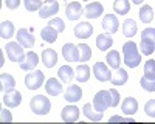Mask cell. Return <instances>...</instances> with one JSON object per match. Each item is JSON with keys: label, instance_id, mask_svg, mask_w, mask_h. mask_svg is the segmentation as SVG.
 I'll return each instance as SVG.
<instances>
[{"label": "cell", "instance_id": "cell-1", "mask_svg": "<svg viewBox=\"0 0 155 124\" xmlns=\"http://www.w3.org/2000/svg\"><path fill=\"white\" fill-rule=\"evenodd\" d=\"M123 54H124V64L130 68H135L141 62V54L138 51V47L135 42L129 41L123 45Z\"/></svg>", "mask_w": 155, "mask_h": 124}, {"label": "cell", "instance_id": "cell-2", "mask_svg": "<svg viewBox=\"0 0 155 124\" xmlns=\"http://www.w3.org/2000/svg\"><path fill=\"white\" fill-rule=\"evenodd\" d=\"M30 107H31V112H34L36 115H47L51 110V103H50V99L47 96L36 95L34 98H31Z\"/></svg>", "mask_w": 155, "mask_h": 124}, {"label": "cell", "instance_id": "cell-3", "mask_svg": "<svg viewBox=\"0 0 155 124\" xmlns=\"http://www.w3.org/2000/svg\"><path fill=\"white\" fill-rule=\"evenodd\" d=\"M93 107L98 110V112H104L112 107V95H110V90H99L95 96H93Z\"/></svg>", "mask_w": 155, "mask_h": 124}, {"label": "cell", "instance_id": "cell-4", "mask_svg": "<svg viewBox=\"0 0 155 124\" xmlns=\"http://www.w3.org/2000/svg\"><path fill=\"white\" fill-rule=\"evenodd\" d=\"M5 50H6V56H8V59L11 62H17V64H20V62L25 59L23 47L19 42H8Z\"/></svg>", "mask_w": 155, "mask_h": 124}, {"label": "cell", "instance_id": "cell-5", "mask_svg": "<svg viewBox=\"0 0 155 124\" xmlns=\"http://www.w3.org/2000/svg\"><path fill=\"white\" fill-rule=\"evenodd\" d=\"M44 79H45V74L42 71L36 70V71H31L30 74L25 76V85H27V89H30V90H37L42 87Z\"/></svg>", "mask_w": 155, "mask_h": 124}, {"label": "cell", "instance_id": "cell-6", "mask_svg": "<svg viewBox=\"0 0 155 124\" xmlns=\"http://www.w3.org/2000/svg\"><path fill=\"white\" fill-rule=\"evenodd\" d=\"M93 74L95 78L101 82H107L112 79V73L109 70V67L104 64V62H96V64L93 65Z\"/></svg>", "mask_w": 155, "mask_h": 124}, {"label": "cell", "instance_id": "cell-7", "mask_svg": "<svg viewBox=\"0 0 155 124\" xmlns=\"http://www.w3.org/2000/svg\"><path fill=\"white\" fill-rule=\"evenodd\" d=\"M62 56L67 62H79V48L74 44H65L62 47Z\"/></svg>", "mask_w": 155, "mask_h": 124}, {"label": "cell", "instance_id": "cell-8", "mask_svg": "<svg viewBox=\"0 0 155 124\" xmlns=\"http://www.w3.org/2000/svg\"><path fill=\"white\" fill-rule=\"evenodd\" d=\"M17 42L23 48H33V45H34V36L27 28H20L17 31Z\"/></svg>", "mask_w": 155, "mask_h": 124}, {"label": "cell", "instance_id": "cell-9", "mask_svg": "<svg viewBox=\"0 0 155 124\" xmlns=\"http://www.w3.org/2000/svg\"><path fill=\"white\" fill-rule=\"evenodd\" d=\"M118 17H116L115 14H106V17L102 19V30H104L106 33L109 34H113L118 31Z\"/></svg>", "mask_w": 155, "mask_h": 124}, {"label": "cell", "instance_id": "cell-10", "mask_svg": "<svg viewBox=\"0 0 155 124\" xmlns=\"http://www.w3.org/2000/svg\"><path fill=\"white\" fill-rule=\"evenodd\" d=\"M73 31H74V36L78 39H87V37H90L93 34V27L88 22H79L74 27Z\"/></svg>", "mask_w": 155, "mask_h": 124}, {"label": "cell", "instance_id": "cell-11", "mask_svg": "<svg viewBox=\"0 0 155 124\" xmlns=\"http://www.w3.org/2000/svg\"><path fill=\"white\" fill-rule=\"evenodd\" d=\"M82 14H84V8L81 6L79 2H71L65 8V16L68 17V20H78Z\"/></svg>", "mask_w": 155, "mask_h": 124}, {"label": "cell", "instance_id": "cell-12", "mask_svg": "<svg viewBox=\"0 0 155 124\" xmlns=\"http://www.w3.org/2000/svg\"><path fill=\"white\" fill-rule=\"evenodd\" d=\"M102 12H104V6H102L99 2H93V3H88L84 9V14L87 19H98Z\"/></svg>", "mask_w": 155, "mask_h": 124}, {"label": "cell", "instance_id": "cell-13", "mask_svg": "<svg viewBox=\"0 0 155 124\" xmlns=\"http://www.w3.org/2000/svg\"><path fill=\"white\" fill-rule=\"evenodd\" d=\"M37 64H39V56L34 51H30L25 54V59L20 62V68L25 71H31L33 68H36Z\"/></svg>", "mask_w": 155, "mask_h": 124}, {"label": "cell", "instance_id": "cell-14", "mask_svg": "<svg viewBox=\"0 0 155 124\" xmlns=\"http://www.w3.org/2000/svg\"><path fill=\"white\" fill-rule=\"evenodd\" d=\"M22 103V95L17 90H11L3 95V104L6 107H17Z\"/></svg>", "mask_w": 155, "mask_h": 124}, {"label": "cell", "instance_id": "cell-15", "mask_svg": "<svg viewBox=\"0 0 155 124\" xmlns=\"http://www.w3.org/2000/svg\"><path fill=\"white\" fill-rule=\"evenodd\" d=\"M45 90H47V93H48L50 96H58V95L62 93L64 87H62L61 81H58L56 78H50V79H47V82H45Z\"/></svg>", "mask_w": 155, "mask_h": 124}, {"label": "cell", "instance_id": "cell-16", "mask_svg": "<svg viewBox=\"0 0 155 124\" xmlns=\"http://www.w3.org/2000/svg\"><path fill=\"white\" fill-rule=\"evenodd\" d=\"M62 119L65 122H74L79 119V109L76 106H67L62 109Z\"/></svg>", "mask_w": 155, "mask_h": 124}, {"label": "cell", "instance_id": "cell-17", "mask_svg": "<svg viewBox=\"0 0 155 124\" xmlns=\"http://www.w3.org/2000/svg\"><path fill=\"white\" fill-rule=\"evenodd\" d=\"M121 110H123V113L127 115V116H132L137 113V110H138V103H137V99L132 98V96H129L126 98L123 104H121Z\"/></svg>", "mask_w": 155, "mask_h": 124}, {"label": "cell", "instance_id": "cell-18", "mask_svg": "<svg viewBox=\"0 0 155 124\" xmlns=\"http://www.w3.org/2000/svg\"><path fill=\"white\" fill-rule=\"evenodd\" d=\"M42 62L47 68H53L58 62V53L53 48H45L42 51Z\"/></svg>", "mask_w": 155, "mask_h": 124}, {"label": "cell", "instance_id": "cell-19", "mask_svg": "<svg viewBox=\"0 0 155 124\" xmlns=\"http://www.w3.org/2000/svg\"><path fill=\"white\" fill-rule=\"evenodd\" d=\"M81 98H82V90H81L79 85L71 84V85L67 87V90H65V99H67L68 103H78Z\"/></svg>", "mask_w": 155, "mask_h": 124}, {"label": "cell", "instance_id": "cell-20", "mask_svg": "<svg viewBox=\"0 0 155 124\" xmlns=\"http://www.w3.org/2000/svg\"><path fill=\"white\" fill-rule=\"evenodd\" d=\"M58 11H59V3L54 0V2H48L45 6L39 9V16H41V19H48L53 14H56Z\"/></svg>", "mask_w": 155, "mask_h": 124}, {"label": "cell", "instance_id": "cell-21", "mask_svg": "<svg viewBox=\"0 0 155 124\" xmlns=\"http://www.w3.org/2000/svg\"><path fill=\"white\" fill-rule=\"evenodd\" d=\"M82 112H84V115H85L90 121H95V122L101 121L102 116H104V113H102V112H98V110L93 107V104H90V103H87V104L84 106Z\"/></svg>", "mask_w": 155, "mask_h": 124}, {"label": "cell", "instance_id": "cell-22", "mask_svg": "<svg viewBox=\"0 0 155 124\" xmlns=\"http://www.w3.org/2000/svg\"><path fill=\"white\" fill-rule=\"evenodd\" d=\"M14 87H16V79L12 78L11 74H8V73L0 74V89L3 90V93L14 90Z\"/></svg>", "mask_w": 155, "mask_h": 124}, {"label": "cell", "instance_id": "cell-23", "mask_svg": "<svg viewBox=\"0 0 155 124\" xmlns=\"http://www.w3.org/2000/svg\"><path fill=\"white\" fill-rule=\"evenodd\" d=\"M74 70L70 67V65H62L61 68H59V71H58V76H59V79L62 81V82H65V84H68V82H71L76 76H74Z\"/></svg>", "mask_w": 155, "mask_h": 124}, {"label": "cell", "instance_id": "cell-24", "mask_svg": "<svg viewBox=\"0 0 155 124\" xmlns=\"http://www.w3.org/2000/svg\"><path fill=\"white\" fill-rule=\"evenodd\" d=\"M127 79H129V74H127V71L124 70V68H116V71H115V74H112V84L115 85V87H120V85H124L126 82H127Z\"/></svg>", "mask_w": 155, "mask_h": 124}, {"label": "cell", "instance_id": "cell-25", "mask_svg": "<svg viewBox=\"0 0 155 124\" xmlns=\"http://www.w3.org/2000/svg\"><path fill=\"white\" fill-rule=\"evenodd\" d=\"M112 45H113V39H112V36L109 33L99 34L96 37V47L101 50V51H106V50H109Z\"/></svg>", "mask_w": 155, "mask_h": 124}, {"label": "cell", "instance_id": "cell-26", "mask_svg": "<svg viewBox=\"0 0 155 124\" xmlns=\"http://www.w3.org/2000/svg\"><path fill=\"white\" fill-rule=\"evenodd\" d=\"M58 31L51 27V25H47V27L41 31V36H42V41L44 42H48V44H53V42H56V39H58Z\"/></svg>", "mask_w": 155, "mask_h": 124}, {"label": "cell", "instance_id": "cell-27", "mask_svg": "<svg viewBox=\"0 0 155 124\" xmlns=\"http://www.w3.org/2000/svg\"><path fill=\"white\" fill-rule=\"evenodd\" d=\"M140 51L149 56L155 51V41L152 39H146V37H141V42H140Z\"/></svg>", "mask_w": 155, "mask_h": 124}, {"label": "cell", "instance_id": "cell-28", "mask_svg": "<svg viewBox=\"0 0 155 124\" xmlns=\"http://www.w3.org/2000/svg\"><path fill=\"white\" fill-rule=\"evenodd\" d=\"M123 34L126 37H134L137 34V22L134 19H126L123 23Z\"/></svg>", "mask_w": 155, "mask_h": 124}, {"label": "cell", "instance_id": "cell-29", "mask_svg": "<svg viewBox=\"0 0 155 124\" xmlns=\"http://www.w3.org/2000/svg\"><path fill=\"white\" fill-rule=\"evenodd\" d=\"M138 16H140V20L143 22V23H150L152 19H153V9H152V6L143 5V6L140 8Z\"/></svg>", "mask_w": 155, "mask_h": 124}, {"label": "cell", "instance_id": "cell-30", "mask_svg": "<svg viewBox=\"0 0 155 124\" xmlns=\"http://www.w3.org/2000/svg\"><path fill=\"white\" fill-rule=\"evenodd\" d=\"M14 34V25H12L9 20H3L0 23V37L2 39H9Z\"/></svg>", "mask_w": 155, "mask_h": 124}, {"label": "cell", "instance_id": "cell-31", "mask_svg": "<svg viewBox=\"0 0 155 124\" xmlns=\"http://www.w3.org/2000/svg\"><path fill=\"white\" fill-rule=\"evenodd\" d=\"M76 79L79 82H87L90 79V67L87 64H81L76 68Z\"/></svg>", "mask_w": 155, "mask_h": 124}, {"label": "cell", "instance_id": "cell-32", "mask_svg": "<svg viewBox=\"0 0 155 124\" xmlns=\"http://www.w3.org/2000/svg\"><path fill=\"white\" fill-rule=\"evenodd\" d=\"M113 9L116 14H127L129 9H130V3H129V0H115L113 2Z\"/></svg>", "mask_w": 155, "mask_h": 124}, {"label": "cell", "instance_id": "cell-33", "mask_svg": "<svg viewBox=\"0 0 155 124\" xmlns=\"http://www.w3.org/2000/svg\"><path fill=\"white\" fill-rule=\"evenodd\" d=\"M107 64H109V67H112L115 70L120 68V65H121V56H120V53L115 51V50L109 51L107 53Z\"/></svg>", "mask_w": 155, "mask_h": 124}, {"label": "cell", "instance_id": "cell-34", "mask_svg": "<svg viewBox=\"0 0 155 124\" xmlns=\"http://www.w3.org/2000/svg\"><path fill=\"white\" fill-rule=\"evenodd\" d=\"M78 48H79V62H87L92 57V50H90V47L87 44L78 45Z\"/></svg>", "mask_w": 155, "mask_h": 124}, {"label": "cell", "instance_id": "cell-35", "mask_svg": "<svg viewBox=\"0 0 155 124\" xmlns=\"http://www.w3.org/2000/svg\"><path fill=\"white\" fill-rule=\"evenodd\" d=\"M144 76L150 79L155 78V60L153 59H149L144 64Z\"/></svg>", "mask_w": 155, "mask_h": 124}, {"label": "cell", "instance_id": "cell-36", "mask_svg": "<svg viewBox=\"0 0 155 124\" xmlns=\"http://www.w3.org/2000/svg\"><path fill=\"white\" fill-rule=\"evenodd\" d=\"M140 82H141V87H143L146 92H155V78L150 79V78L143 76Z\"/></svg>", "mask_w": 155, "mask_h": 124}, {"label": "cell", "instance_id": "cell-37", "mask_svg": "<svg viewBox=\"0 0 155 124\" xmlns=\"http://www.w3.org/2000/svg\"><path fill=\"white\" fill-rule=\"evenodd\" d=\"M23 2L28 11H37L42 8V0H23Z\"/></svg>", "mask_w": 155, "mask_h": 124}, {"label": "cell", "instance_id": "cell-38", "mask_svg": "<svg viewBox=\"0 0 155 124\" xmlns=\"http://www.w3.org/2000/svg\"><path fill=\"white\" fill-rule=\"evenodd\" d=\"M48 25H51L58 33H62L64 30H65V23H64V20L62 19H59V17H56V19H51L50 22H48Z\"/></svg>", "mask_w": 155, "mask_h": 124}, {"label": "cell", "instance_id": "cell-39", "mask_svg": "<svg viewBox=\"0 0 155 124\" xmlns=\"http://www.w3.org/2000/svg\"><path fill=\"white\" fill-rule=\"evenodd\" d=\"M144 112L146 115L150 116V118H155V99H149L144 106Z\"/></svg>", "mask_w": 155, "mask_h": 124}, {"label": "cell", "instance_id": "cell-40", "mask_svg": "<svg viewBox=\"0 0 155 124\" xmlns=\"http://www.w3.org/2000/svg\"><path fill=\"white\" fill-rule=\"evenodd\" d=\"M141 37H146V39L155 41V28H144L143 33H141Z\"/></svg>", "mask_w": 155, "mask_h": 124}, {"label": "cell", "instance_id": "cell-41", "mask_svg": "<svg viewBox=\"0 0 155 124\" xmlns=\"http://www.w3.org/2000/svg\"><path fill=\"white\" fill-rule=\"evenodd\" d=\"M110 95H112V107H116L120 103V93L116 89H110Z\"/></svg>", "mask_w": 155, "mask_h": 124}, {"label": "cell", "instance_id": "cell-42", "mask_svg": "<svg viewBox=\"0 0 155 124\" xmlns=\"http://www.w3.org/2000/svg\"><path fill=\"white\" fill-rule=\"evenodd\" d=\"M5 5L8 9H17L20 5V0H5Z\"/></svg>", "mask_w": 155, "mask_h": 124}, {"label": "cell", "instance_id": "cell-43", "mask_svg": "<svg viewBox=\"0 0 155 124\" xmlns=\"http://www.w3.org/2000/svg\"><path fill=\"white\" fill-rule=\"evenodd\" d=\"M113 121H127V122H134V118L132 116H129V118H123V116H112L110 118V122Z\"/></svg>", "mask_w": 155, "mask_h": 124}, {"label": "cell", "instance_id": "cell-44", "mask_svg": "<svg viewBox=\"0 0 155 124\" xmlns=\"http://www.w3.org/2000/svg\"><path fill=\"white\" fill-rule=\"evenodd\" d=\"M2 119H8V121H11V115L8 113V110H2Z\"/></svg>", "mask_w": 155, "mask_h": 124}, {"label": "cell", "instance_id": "cell-45", "mask_svg": "<svg viewBox=\"0 0 155 124\" xmlns=\"http://www.w3.org/2000/svg\"><path fill=\"white\" fill-rule=\"evenodd\" d=\"M132 2H134L135 5H141V3H143V2H144V0H132Z\"/></svg>", "mask_w": 155, "mask_h": 124}, {"label": "cell", "instance_id": "cell-46", "mask_svg": "<svg viewBox=\"0 0 155 124\" xmlns=\"http://www.w3.org/2000/svg\"><path fill=\"white\" fill-rule=\"evenodd\" d=\"M45 2H47V3H48V2H54V0H45Z\"/></svg>", "mask_w": 155, "mask_h": 124}, {"label": "cell", "instance_id": "cell-47", "mask_svg": "<svg viewBox=\"0 0 155 124\" xmlns=\"http://www.w3.org/2000/svg\"><path fill=\"white\" fill-rule=\"evenodd\" d=\"M82 2H90V0H82Z\"/></svg>", "mask_w": 155, "mask_h": 124}, {"label": "cell", "instance_id": "cell-48", "mask_svg": "<svg viewBox=\"0 0 155 124\" xmlns=\"http://www.w3.org/2000/svg\"><path fill=\"white\" fill-rule=\"evenodd\" d=\"M67 2H68V0H67Z\"/></svg>", "mask_w": 155, "mask_h": 124}]
</instances>
